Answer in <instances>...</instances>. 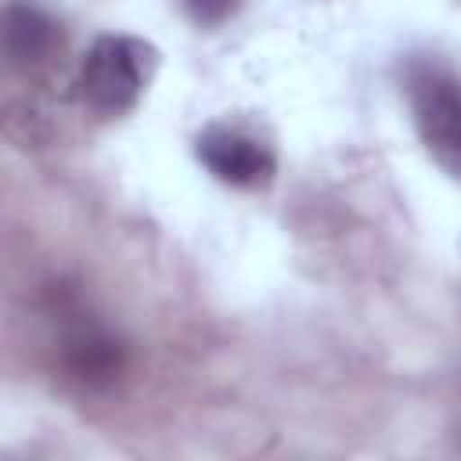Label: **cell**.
Listing matches in <instances>:
<instances>
[{"mask_svg":"<svg viewBox=\"0 0 461 461\" xmlns=\"http://www.w3.org/2000/svg\"><path fill=\"white\" fill-rule=\"evenodd\" d=\"M158 65V50L126 32L97 36L76 68V97L101 119H119L137 108Z\"/></svg>","mask_w":461,"mask_h":461,"instance_id":"cell-1","label":"cell"},{"mask_svg":"<svg viewBox=\"0 0 461 461\" xmlns=\"http://www.w3.org/2000/svg\"><path fill=\"white\" fill-rule=\"evenodd\" d=\"M407 101L429 158L461 180V76L439 61H418L407 72Z\"/></svg>","mask_w":461,"mask_h":461,"instance_id":"cell-2","label":"cell"},{"mask_svg":"<svg viewBox=\"0 0 461 461\" xmlns=\"http://www.w3.org/2000/svg\"><path fill=\"white\" fill-rule=\"evenodd\" d=\"M194 155L220 184L241 187V191H259L277 173L274 148L267 140H259L256 133H249L241 126H227V122L205 126L194 137Z\"/></svg>","mask_w":461,"mask_h":461,"instance_id":"cell-3","label":"cell"},{"mask_svg":"<svg viewBox=\"0 0 461 461\" xmlns=\"http://www.w3.org/2000/svg\"><path fill=\"white\" fill-rule=\"evenodd\" d=\"M65 50L61 25L32 0H7L4 7V58L22 76H43Z\"/></svg>","mask_w":461,"mask_h":461,"instance_id":"cell-4","label":"cell"},{"mask_svg":"<svg viewBox=\"0 0 461 461\" xmlns=\"http://www.w3.org/2000/svg\"><path fill=\"white\" fill-rule=\"evenodd\" d=\"M58 349H61V364H65L68 378H76L86 389L108 385L122 371L119 342L108 335V328H101L86 313H76V321L65 324Z\"/></svg>","mask_w":461,"mask_h":461,"instance_id":"cell-5","label":"cell"},{"mask_svg":"<svg viewBox=\"0 0 461 461\" xmlns=\"http://www.w3.org/2000/svg\"><path fill=\"white\" fill-rule=\"evenodd\" d=\"M245 0H184V11L194 25L202 29H216L223 22H230L238 11H241Z\"/></svg>","mask_w":461,"mask_h":461,"instance_id":"cell-6","label":"cell"}]
</instances>
